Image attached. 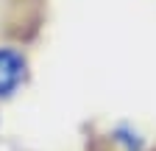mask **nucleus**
I'll list each match as a JSON object with an SVG mask.
<instances>
[{"label": "nucleus", "instance_id": "f257e3e1", "mask_svg": "<svg viewBox=\"0 0 156 151\" xmlns=\"http://www.w3.org/2000/svg\"><path fill=\"white\" fill-rule=\"evenodd\" d=\"M28 79V59L17 45H0V101L14 98Z\"/></svg>", "mask_w": 156, "mask_h": 151}, {"label": "nucleus", "instance_id": "f03ea898", "mask_svg": "<svg viewBox=\"0 0 156 151\" xmlns=\"http://www.w3.org/2000/svg\"><path fill=\"white\" fill-rule=\"evenodd\" d=\"M114 143L120 145L123 151H148L151 148L148 137L136 126H131V123H123V126L114 129Z\"/></svg>", "mask_w": 156, "mask_h": 151}]
</instances>
